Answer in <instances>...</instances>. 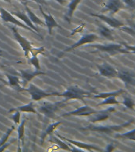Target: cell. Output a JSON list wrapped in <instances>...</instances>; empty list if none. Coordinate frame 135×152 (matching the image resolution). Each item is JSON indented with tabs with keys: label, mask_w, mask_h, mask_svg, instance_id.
Instances as JSON below:
<instances>
[{
	"label": "cell",
	"mask_w": 135,
	"mask_h": 152,
	"mask_svg": "<svg viewBox=\"0 0 135 152\" xmlns=\"http://www.w3.org/2000/svg\"><path fill=\"white\" fill-rule=\"evenodd\" d=\"M99 39V37H98L96 34L95 33H90V34H85L81 37V38L80 40L76 42L75 44L70 46V47L67 48L64 50H63V52L59 55V56H61L62 55L66 53V52H69L71 51H73L74 49H76L77 48L80 47V46H83V45H88V44H91V43L95 42Z\"/></svg>",
	"instance_id": "obj_8"
},
{
	"label": "cell",
	"mask_w": 135,
	"mask_h": 152,
	"mask_svg": "<svg viewBox=\"0 0 135 152\" xmlns=\"http://www.w3.org/2000/svg\"><path fill=\"white\" fill-rule=\"evenodd\" d=\"M12 14L15 16L17 18L20 19L21 21H22L24 22V24H26V26H29L30 28H31L32 29L38 33L39 31H38V28H37V26H34V24L31 21V20L29 18L28 15H26L24 12H20V11H17V12H12Z\"/></svg>",
	"instance_id": "obj_18"
},
{
	"label": "cell",
	"mask_w": 135,
	"mask_h": 152,
	"mask_svg": "<svg viewBox=\"0 0 135 152\" xmlns=\"http://www.w3.org/2000/svg\"><path fill=\"white\" fill-rule=\"evenodd\" d=\"M39 9H40V11L41 13V14H42V16L44 17V18H45V26H47L48 29H49V34L50 36L52 35V30L53 28H57V27H58V28H62L61 26L57 23V21H56V20L54 19V18H53L51 14H46L45 12L43 11L41 6H40Z\"/></svg>",
	"instance_id": "obj_17"
},
{
	"label": "cell",
	"mask_w": 135,
	"mask_h": 152,
	"mask_svg": "<svg viewBox=\"0 0 135 152\" xmlns=\"http://www.w3.org/2000/svg\"><path fill=\"white\" fill-rule=\"evenodd\" d=\"M1 53H2V51H0V54H1Z\"/></svg>",
	"instance_id": "obj_43"
},
{
	"label": "cell",
	"mask_w": 135,
	"mask_h": 152,
	"mask_svg": "<svg viewBox=\"0 0 135 152\" xmlns=\"http://www.w3.org/2000/svg\"><path fill=\"white\" fill-rule=\"evenodd\" d=\"M33 1H34V2H37V3H38V4H40V5L46 4V2H45V0H33Z\"/></svg>",
	"instance_id": "obj_38"
},
{
	"label": "cell",
	"mask_w": 135,
	"mask_h": 152,
	"mask_svg": "<svg viewBox=\"0 0 135 152\" xmlns=\"http://www.w3.org/2000/svg\"><path fill=\"white\" fill-rule=\"evenodd\" d=\"M0 18H1V14H0Z\"/></svg>",
	"instance_id": "obj_45"
},
{
	"label": "cell",
	"mask_w": 135,
	"mask_h": 152,
	"mask_svg": "<svg viewBox=\"0 0 135 152\" xmlns=\"http://www.w3.org/2000/svg\"><path fill=\"white\" fill-rule=\"evenodd\" d=\"M20 117H21V112L15 111L14 115L11 116V119L14 121L15 124H20Z\"/></svg>",
	"instance_id": "obj_34"
},
{
	"label": "cell",
	"mask_w": 135,
	"mask_h": 152,
	"mask_svg": "<svg viewBox=\"0 0 135 152\" xmlns=\"http://www.w3.org/2000/svg\"><path fill=\"white\" fill-rule=\"evenodd\" d=\"M134 26H135V18H134Z\"/></svg>",
	"instance_id": "obj_44"
},
{
	"label": "cell",
	"mask_w": 135,
	"mask_h": 152,
	"mask_svg": "<svg viewBox=\"0 0 135 152\" xmlns=\"http://www.w3.org/2000/svg\"><path fill=\"white\" fill-rule=\"evenodd\" d=\"M122 45H123V47L126 48L127 51H128L130 53H133V54H135V45H127L126 43L123 42Z\"/></svg>",
	"instance_id": "obj_35"
},
{
	"label": "cell",
	"mask_w": 135,
	"mask_h": 152,
	"mask_svg": "<svg viewBox=\"0 0 135 152\" xmlns=\"http://www.w3.org/2000/svg\"><path fill=\"white\" fill-rule=\"evenodd\" d=\"M20 73H21V77L22 79V86L25 87L26 84H28L31 80H33V78L39 75H46L45 72H43L41 71H30V70H20Z\"/></svg>",
	"instance_id": "obj_16"
},
{
	"label": "cell",
	"mask_w": 135,
	"mask_h": 152,
	"mask_svg": "<svg viewBox=\"0 0 135 152\" xmlns=\"http://www.w3.org/2000/svg\"><path fill=\"white\" fill-rule=\"evenodd\" d=\"M123 94H126V90H123V89H119V90H116V91H113V92H107V93H100V94H97L92 95L91 97H94V98H101V99H104L106 97H111V96H120V95H122Z\"/></svg>",
	"instance_id": "obj_25"
},
{
	"label": "cell",
	"mask_w": 135,
	"mask_h": 152,
	"mask_svg": "<svg viewBox=\"0 0 135 152\" xmlns=\"http://www.w3.org/2000/svg\"><path fill=\"white\" fill-rule=\"evenodd\" d=\"M97 68L100 75L106 78H116L118 71L108 63H103L102 64H97Z\"/></svg>",
	"instance_id": "obj_12"
},
{
	"label": "cell",
	"mask_w": 135,
	"mask_h": 152,
	"mask_svg": "<svg viewBox=\"0 0 135 152\" xmlns=\"http://www.w3.org/2000/svg\"><path fill=\"white\" fill-rule=\"evenodd\" d=\"M22 91H27L30 94L31 99L34 101V102H38V101H41L43 98L51 97V96H59L60 94L58 92H46V91L41 90V89L38 87L34 84H32V83L30 84L28 88H26V89L23 88Z\"/></svg>",
	"instance_id": "obj_4"
},
{
	"label": "cell",
	"mask_w": 135,
	"mask_h": 152,
	"mask_svg": "<svg viewBox=\"0 0 135 152\" xmlns=\"http://www.w3.org/2000/svg\"><path fill=\"white\" fill-rule=\"evenodd\" d=\"M65 104L64 100L61 101V102H57L55 103H51V102H44L38 109V111L41 113H42L43 115L48 118L53 119L55 117V113H57V111L63 106Z\"/></svg>",
	"instance_id": "obj_5"
},
{
	"label": "cell",
	"mask_w": 135,
	"mask_h": 152,
	"mask_svg": "<svg viewBox=\"0 0 135 152\" xmlns=\"http://www.w3.org/2000/svg\"><path fill=\"white\" fill-rule=\"evenodd\" d=\"M26 119H23L21 122L18 124V139L20 141L21 140L22 142V144L24 143V135H25V124H26Z\"/></svg>",
	"instance_id": "obj_28"
},
{
	"label": "cell",
	"mask_w": 135,
	"mask_h": 152,
	"mask_svg": "<svg viewBox=\"0 0 135 152\" xmlns=\"http://www.w3.org/2000/svg\"><path fill=\"white\" fill-rule=\"evenodd\" d=\"M56 1H57L58 3H60V5H64L65 4V2H66L64 0H56Z\"/></svg>",
	"instance_id": "obj_40"
},
{
	"label": "cell",
	"mask_w": 135,
	"mask_h": 152,
	"mask_svg": "<svg viewBox=\"0 0 135 152\" xmlns=\"http://www.w3.org/2000/svg\"><path fill=\"white\" fill-rule=\"evenodd\" d=\"M15 111H19L21 112V113H32L34 114L38 113L33 102H30L29 104L21 105V106H18L16 108H12L11 109H10L9 111H8V113H14Z\"/></svg>",
	"instance_id": "obj_19"
},
{
	"label": "cell",
	"mask_w": 135,
	"mask_h": 152,
	"mask_svg": "<svg viewBox=\"0 0 135 152\" xmlns=\"http://www.w3.org/2000/svg\"><path fill=\"white\" fill-rule=\"evenodd\" d=\"M98 31L100 32V35L107 40H112V41L114 40L113 34H112V31L108 27L105 26L103 24L98 23Z\"/></svg>",
	"instance_id": "obj_23"
},
{
	"label": "cell",
	"mask_w": 135,
	"mask_h": 152,
	"mask_svg": "<svg viewBox=\"0 0 135 152\" xmlns=\"http://www.w3.org/2000/svg\"><path fill=\"white\" fill-rule=\"evenodd\" d=\"M82 0H72L70 3L68 5V11H67L66 14L64 15V19L66 20L69 23H71L72 18L74 12L76 10V9L78 7V5L80 3Z\"/></svg>",
	"instance_id": "obj_20"
},
{
	"label": "cell",
	"mask_w": 135,
	"mask_h": 152,
	"mask_svg": "<svg viewBox=\"0 0 135 152\" xmlns=\"http://www.w3.org/2000/svg\"><path fill=\"white\" fill-rule=\"evenodd\" d=\"M3 1H5V2H11L12 0H3Z\"/></svg>",
	"instance_id": "obj_41"
},
{
	"label": "cell",
	"mask_w": 135,
	"mask_h": 152,
	"mask_svg": "<svg viewBox=\"0 0 135 152\" xmlns=\"http://www.w3.org/2000/svg\"><path fill=\"white\" fill-rule=\"evenodd\" d=\"M84 27V25H81L80 27H78V28H76L75 30L72 32V33H71V35H73V34H75V33H76V32H78V33H80V32H81L82 31V29H83V28Z\"/></svg>",
	"instance_id": "obj_37"
},
{
	"label": "cell",
	"mask_w": 135,
	"mask_h": 152,
	"mask_svg": "<svg viewBox=\"0 0 135 152\" xmlns=\"http://www.w3.org/2000/svg\"><path fill=\"white\" fill-rule=\"evenodd\" d=\"M115 138L118 139H122V140H130L135 141V128L133 130L129 131L125 133H122V134H117L115 135Z\"/></svg>",
	"instance_id": "obj_27"
},
{
	"label": "cell",
	"mask_w": 135,
	"mask_h": 152,
	"mask_svg": "<svg viewBox=\"0 0 135 152\" xmlns=\"http://www.w3.org/2000/svg\"><path fill=\"white\" fill-rule=\"evenodd\" d=\"M0 14H1V18H2V21H5V22H9V23L14 24L15 26H20L21 28H25V29L30 31V32H33L34 34H36L37 36H39L41 38H42V37L41 36L40 33H37V32H35L33 29L30 28L29 26H26V24L21 22L16 17H14L10 12L7 11V10L3 9V8H0Z\"/></svg>",
	"instance_id": "obj_6"
},
{
	"label": "cell",
	"mask_w": 135,
	"mask_h": 152,
	"mask_svg": "<svg viewBox=\"0 0 135 152\" xmlns=\"http://www.w3.org/2000/svg\"><path fill=\"white\" fill-rule=\"evenodd\" d=\"M61 124V121H57V122H54V123L50 124L48 126L47 128L45 129V131L41 134V142H43L45 141V138L47 137L48 135H51L53 133V132L55 131V129L58 127L59 125Z\"/></svg>",
	"instance_id": "obj_24"
},
{
	"label": "cell",
	"mask_w": 135,
	"mask_h": 152,
	"mask_svg": "<svg viewBox=\"0 0 135 152\" xmlns=\"http://www.w3.org/2000/svg\"><path fill=\"white\" fill-rule=\"evenodd\" d=\"M91 15L97 18L102 21H103L104 23L114 28H119L125 26V24L122 21L114 18V17H112L111 15H105V14H91Z\"/></svg>",
	"instance_id": "obj_11"
},
{
	"label": "cell",
	"mask_w": 135,
	"mask_h": 152,
	"mask_svg": "<svg viewBox=\"0 0 135 152\" xmlns=\"http://www.w3.org/2000/svg\"><path fill=\"white\" fill-rule=\"evenodd\" d=\"M121 103L123 104L124 106L126 107L127 109H134V100L132 99L131 97H129L127 95L123 97V100H122V102Z\"/></svg>",
	"instance_id": "obj_30"
},
{
	"label": "cell",
	"mask_w": 135,
	"mask_h": 152,
	"mask_svg": "<svg viewBox=\"0 0 135 152\" xmlns=\"http://www.w3.org/2000/svg\"><path fill=\"white\" fill-rule=\"evenodd\" d=\"M122 9H125V6L122 0H108L103 4V8L101 10L100 13L103 14L105 12H109L110 15L113 16Z\"/></svg>",
	"instance_id": "obj_9"
},
{
	"label": "cell",
	"mask_w": 135,
	"mask_h": 152,
	"mask_svg": "<svg viewBox=\"0 0 135 152\" xmlns=\"http://www.w3.org/2000/svg\"><path fill=\"white\" fill-rule=\"evenodd\" d=\"M114 149H115V146H114L113 142H111L110 144L107 145V148H106V151H113Z\"/></svg>",
	"instance_id": "obj_36"
},
{
	"label": "cell",
	"mask_w": 135,
	"mask_h": 152,
	"mask_svg": "<svg viewBox=\"0 0 135 152\" xmlns=\"http://www.w3.org/2000/svg\"><path fill=\"white\" fill-rule=\"evenodd\" d=\"M114 111H115V109L113 108V107H111L109 109L102 110V111H97V113L89 116L90 117L88 119V121L93 124L102 122V121H106V120L109 118L110 114Z\"/></svg>",
	"instance_id": "obj_14"
},
{
	"label": "cell",
	"mask_w": 135,
	"mask_h": 152,
	"mask_svg": "<svg viewBox=\"0 0 135 152\" xmlns=\"http://www.w3.org/2000/svg\"><path fill=\"white\" fill-rule=\"evenodd\" d=\"M134 111H135V110H134Z\"/></svg>",
	"instance_id": "obj_46"
},
{
	"label": "cell",
	"mask_w": 135,
	"mask_h": 152,
	"mask_svg": "<svg viewBox=\"0 0 135 152\" xmlns=\"http://www.w3.org/2000/svg\"><path fill=\"white\" fill-rule=\"evenodd\" d=\"M97 113V110H95L91 107L88 106V105H83L81 106L78 109H75L73 111L68 112L62 114V117H67V116H89L92 114Z\"/></svg>",
	"instance_id": "obj_10"
},
{
	"label": "cell",
	"mask_w": 135,
	"mask_h": 152,
	"mask_svg": "<svg viewBox=\"0 0 135 152\" xmlns=\"http://www.w3.org/2000/svg\"><path fill=\"white\" fill-rule=\"evenodd\" d=\"M116 78L122 80L126 86H135V72L130 71H118Z\"/></svg>",
	"instance_id": "obj_15"
},
{
	"label": "cell",
	"mask_w": 135,
	"mask_h": 152,
	"mask_svg": "<svg viewBox=\"0 0 135 152\" xmlns=\"http://www.w3.org/2000/svg\"><path fill=\"white\" fill-rule=\"evenodd\" d=\"M6 76H7V79H8L7 83L11 87H13L14 90H18V91H22L23 87H21L20 86V78L19 77L12 75H10V74H7Z\"/></svg>",
	"instance_id": "obj_22"
},
{
	"label": "cell",
	"mask_w": 135,
	"mask_h": 152,
	"mask_svg": "<svg viewBox=\"0 0 135 152\" xmlns=\"http://www.w3.org/2000/svg\"><path fill=\"white\" fill-rule=\"evenodd\" d=\"M0 82H2V83H4V84H8V83H7V81L3 79V78H2V74H1V73H0Z\"/></svg>",
	"instance_id": "obj_39"
},
{
	"label": "cell",
	"mask_w": 135,
	"mask_h": 152,
	"mask_svg": "<svg viewBox=\"0 0 135 152\" xmlns=\"http://www.w3.org/2000/svg\"><path fill=\"white\" fill-rule=\"evenodd\" d=\"M57 137L60 138L62 140H64L66 142L71 143L72 145H73V147H76L77 148H80L81 150H86V151H101L102 150L100 149V147H98L97 146L93 144H88V143H86V142H80V141H76V140H70V139H68V138H65L64 136H61L57 134Z\"/></svg>",
	"instance_id": "obj_13"
},
{
	"label": "cell",
	"mask_w": 135,
	"mask_h": 152,
	"mask_svg": "<svg viewBox=\"0 0 135 152\" xmlns=\"http://www.w3.org/2000/svg\"><path fill=\"white\" fill-rule=\"evenodd\" d=\"M60 97H64V102H67L69 100H80L84 101L85 97H90L92 96L91 92L86 91V90L81 89L77 86H72L67 88V90L63 93H60Z\"/></svg>",
	"instance_id": "obj_2"
},
{
	"label": "cell",
	"mask_w": 135,
	"mask_h": 152,
	"mask_svg": "<svg viewBox=\"0 0 135 152\" xmlns=\"http://www.w3.org/2000/svg\"><path fill=\"white\" fill-rule=\"evenodd\" d=\"M123 2L125 8L135 10V0H122Z\"/></svg>",
	"instance_id": "obj_33"
},
{
	"label": "cell",
	"mask_w": 135,
	"mask_h": 152,
	"mask_svg": "<svg viewBox=\"0 0 135 152\" xmlns=\"http://www.w3.org/2000/svg\"><path fill=\"white\" fill-rule=\"evenodd\" d=\"M28 63L34 66L35 70L41 71L40 63H39V59L38 58V56H32V57H30L28 59Z\"/></svg>",
	"instance_id": "obj_32"
},
{
	"label": "cell",
	"mask_w": 135,
	"mask_h": 152,
	"mask_svg": "<svg viewBox=\"0 0 135 152\" xmlns=\"http://www.w3.org/2000/svg\"><path fill=\"white\" fill-rule=\"evenodd\" d=\"M86 48H93L98 50L99 52H105L110 56H114L117 54H129L130 52L123 47L122 44H107V45H102V44H95V45H87Z\"/></svg>",
	"instance_id": "obj_3"
},
{
	"label": "cell",
	"mask_w": 135,
	"mask_h": 152,
	"mask_svg": "<svg viewBox=\"0 0 135 152\" xmlns=\"http://www.w3.org/2000/svg\"><path fill=\"white\" fill-rule=\"evenodd\" d=\"M120 102L116 99V96H111V97H106L102 102H100L97 104V106L101 105H106V104H119Z\"/></svg>",
	"instance_id": "obj_29"
},
{
	"label": "cell",
	"mask_w": 135,
	"mask_h": 152,
	"mask_svg": "<svg viewBox=\"0 0 135 152\" xmlns=\"http://www.w3.org/2000/svg\"><path fill=\"white\" fill-rule=\"evenodd\" d=\"M20 1H22V2H25V1H26V0H20Z\"/></svg>",
	"instance_id": "obj_42"
},
{
	"label": "cell",
	"mask_w": 135,
	"mask_h": 152,
	"mask_svg": "<svg viewBox=\"0 0 135 152\" xmlns=\"http://www.w3.org/2000/svg\"><path fill=\"white\" fill-rule=\"evenodd\" d=\"M134 120L127 121L126 123L122 124H116V125H95V124H90V125L81 128L80 130L91 131V132H96L105 133V134H112L114 132H119L125 128H128L131 124L134 123Z\"/></svg>",
	"instance_id": "obj_1"
},
{
	"label": "cell",
	"mask_w": 135,
	"mask_h": 152,
	"mask_svg": "<svg viewBox=\"0 0 135 152\" xmlns=\"http://www.w3.org/2000/svg\"><path fill=\"white\" fill-rule=\"evenodd\" d=\"M14 129H15V127H14V125H12L10 128L7 129V132L5 133L4 135H2V137L0 139V147H2V145L7 142V140L9 139L10 135H11V133L13 132V131H14Z\"/></svg>",
	"instance_id": "obj_31"
},
{
	"label": "cell",
	"mask_w": 135,
	"mask_h": 152,
	"mask_svg": "<svg viewBox=\"0 0 135 152\" xmlns=\"http://www.w3.org/2000/svg\"><path fill=\"white\" fill-rule=\"evenodd\" d=\"M49 142L57 145L60 149L64 150V151H72V148L71 147V143H69H69H66V142H63V141H62L61 140H60L59 137H57V136L51 135Z\"/></svg>",
	"instance_id": "obj_21"
},
{
	"label": "cell",
	"mask_w": 135,
	"mask_h": 152,
	"mask_svg": "<svg viewBox=\"0 0 135 152\" xmlns=\"http://www.w3.org/2000/svg\"><path fill=\"white\" fill-rule=\"evenodd\" d=\"M26 13H27V15H28L29 18L30 19L31 21L33 22L35 26H45V23L44 21L38 18L37 15H36L34 13H33L32 10H31L30 8H29L27 6H26Z\"/></svg>",
	"instance_id": "obj_26"
},
{
	"label": "cell",
	"mask_w": 135,
	"mask_h": 152,
	"mask_svg": "<svg viewBox=\"0 0 135 152\" xmlns=\"http://www.w3.org/2000/svg\"><path fill=\"white\" fill-rule=\"evenodd\" d=\"M10 28H11L14 37L15 38L17 42L18 43L19 45L21 47L25 56H26V59H28L30 58V52L31 49L33 48V45H32V43L30 41H29L26 37H24L23 36H21L18 31L16 27H11Z\"/></svg>",
	"instance_id": "obj_7"
}]
</instances>
